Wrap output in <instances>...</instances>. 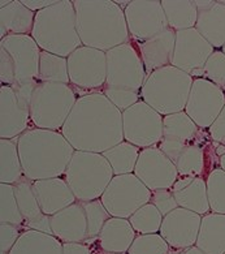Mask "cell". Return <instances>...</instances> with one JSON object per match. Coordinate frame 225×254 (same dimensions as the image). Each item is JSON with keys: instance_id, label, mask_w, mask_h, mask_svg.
Instances as JSON below:
<instances>
[{"instance_id": "1", "label": "cell", "mask_w": 225, "mask_h": 254, "mask_svg": "<svg viewBox=\"0 0 225 254\" xmlns=\"http://www.w3.org/2000/svg\"><path fill=\"white\" fill-rule=\"evenodd\" d=\"M61 134L77 151L103 154L124 141L122 112L103 91H91L77 99Z\"/></svg>"}, {"instance_id": "24", "label": "cell", "mask_w": 225, "mask_h": 254, "mask_svg": "<svg viewBox=\"0 0 225 254\" xmlns=\"http://www.w3.org/2000/svg\"><path fill=\"white\" fill-rule=\"evenodd\" d=\"M170 191L173 193L178 207L194 211L199 215H206L210 211L207 195V185L202 178L181 176L177 179Z\"/></svg>"}, {"instance_id": "22", "label": "cell", "mask_w": 225, "mask_h": 254, "mask_svg": "<svg viewBox=\"0 0 225 254\" xmlns=\"http://www.w3.org/2000/svg\"><path fill=\"white\" fill-rule=\"evenodd\" d=\"M137 46L145 65L146 74L149 76L155 70L172 65L176 46V32L168 28L145 42L137 43Z\"/></svg>"}, {"instance_id": "23", "label": "cell", "mask_w": 225, "mask_h": 254, "mask_svg": "<svg viewBox=\"0 0 225 254\" xmlns=\"http://www.w3.org/2000/svg\"><path fill=\"white\" fill-rule=\"evenodd\" d=\"M33 190L42 212L49 216L55 215L56 212L77 202L65 179L54 178L33 181Z\"/></svg>"}, {"instance_id": "34", "label": "cell", "mask_w": 225, "mask_h": 254, "mask_svg": "<svg viewBox=\"0 0 225 254\" xmlns=\"http://www.w3.org/2000/svg\"><path fill=\"white\" fill-rule=\"evenodd\" d=\"M13 187L21 215H22L25 222H29V220H33L41 216L43 212H42L41 206H39L34 190H33V181L24 176Z\"/></svg>"}, {"instance_id": "41", "label": "cell", "mask_w": 225, "mask_h": 254, "mask_svg": "<svg viewBox=\"0 0 225 254\" xmlns=\"http://www.w3.org/2000/svg\"><path fill=\"white\" fill-rule=\"evenodd\" d=\"M150 202L155 206L156 209L159 210L160 214L163 215V218L178 207L176 198H174L173 193L170 191V189L154 190L153 194H151V201Z\"/></svg>"}, {"instance_id": "33", "label": "cell", "mask_w": 225, "mask_h": 254, "mask_svg": "<svg viewBox=\"0 0 225 254\" xmlns=\"http://www.w3.org/2000/svg\"><path fill=\"white\" fill-rule=\"evenodd\" d=\"M180 176L199 178L203 175L206 167L205 149L198 142L185 147L173 162Z\"/></svg>"}, {"instance_id": "16", "label": "cell", "mask_w": 225, "mask_h": 254, "mask_svg": "<svg viewBox=\"0 0 225 254\" xmlns=\"http://www.w3.org/2000/svg\"><path fill=\"white\" fill-rule=\"evenodd\" d=\"M134 175L151 191L172 189L178 179V171L173 162L155 146L141 150Z\"/></svg>"}, {"instance_id": "9", "label": "cell", "mask_w": 225, "mask_h": 254, "mask_svg": "<svg viewBox=\"0 0 225 254\" xmlns=\"http://www.w3.org/2000/svg\"><path fill=\"white\" fill-rule=\"evenodd\" d=\"M150 190L134 174L113 176L102 195V203L113 218L129 219L135 211L151 201Z\"/></svg>"}, {"instance_id": "2", "label": "cell", "mask_w": 225, "mask_h": 254, "mask_svg": "<svg viewBox=\"0 0 225 254\" xmlns=\"http://www.w3.org/2000/svg\"><path fill=\"white\" fill-rule=\"evenodd\" d=\"M24 175L38 181L65 175L76 150L57 130L28 129L17 138Z\"/></svg>"}, {"instance_id": "31", "label": "cell", "mask_w": 225, "mask_h": 254, "mask_svg": "<svg viewBox=\"0 0 225 254\" xmlns=\"http://www.w3.org/2000/svg\"><path fill=\"white\" fill-rule=\"evenodd\" d=\"M139 153H141L139 147L134 146L126 141H122L116 146L107 150L106 153H103V155L108 160V163L111 164L114 176H120V175H128L134 172Z\"/></svg>"}, {"instance_id": "45", "label": "cell", "mask_w": 225, "mask_h": 254, "mask_svg": "<svg viewBox=\"0 0 225 254\" xmlns=\"http://www.w3.org/2000/svg\"><path fill=\"white\" fill-rule=\"evenodd\" d=\"M25 227H26V230L38 231V232L52 235L51 216L46 215V214H42L41 216H38V218H35L33 220L25 222Z\"/></svg>"}, {"instance_id": "36", "label": "cell", "mask_w": 225, "mask_h": 254, "mask_svg": "<svg viewBox=\"0 0 225 254\" xmlns=\"http://www.w3.org/2000/svg\"><path fill=\"white\" fill-rule=\"evenodd\" d=\"M0 222L17 227L25 226L14 194V187L10 184H0Z\"/></svg>"}, {"instance_id": "42", "label": "cell", "mask_w": 225, "mask_h": 254, "mask_svg": "<svg viewBox=\"0 0 225 254\" xmlns=\"http://www.w3.org/2000/svg\"><path fill=\"white\" fill-rule=\"evenodd\" d=\"M21 235H22L21 227L9 224V223H1L0 224V251L1 253H9Z\"/></svg>"}, {"instance_id": "25", "label": "cell", "mask_w": 225, "mask_h": 254, "mask_svg": "<svg viewBox=\"0 0 225 254\" xmlns=\"http://www.w3.org/2000/svg\"><path fill=\"white\" fill-rule=\"evenodd\" d=\"M135 231L128 219L111 216L102 228L98 243L101 251L106 254H125L132 247Z\"/></svg>"}, {"instance_id": "20", "label": "cell", "mask_w": 225, "mask_h": 254, "mask_svg": "<svg viewBox=\"0 0 225 254\" xmlns=\"http://www.w3.org/2000/svg\"><path fill=\"white\" fill-rule=\"evenodd\" d=\"M52 235L64 243H86L89 222L83 202L77 201L51 216Z\"/></svg>"}, {"instance_id": "30", "label": "cell", "mask_w": 225, "mask_h": 254, "mask_svg": "<svg viewBox=\"0 0 225 254\" xmlns=\"http://www.w3.org/2000/svg\"><path fill=\"white\" fill-rule=\"evenodd\" d=\"M24 171L18 155L17 139H1L0 141V183L1 184H17L24 178Z\"/></svg>"}, {"instance_id": "47", "label": "cell", "mask_w": 225, "mask_h": 254, "mask_svg": "<svg viewBox=\"0 0 225 254\" xmlns=\"http://www.w3.org/2000/svg\"><path fill=\"white\" fill-rule=\"evenodd\" d=\"M21 3L24 4L26 8H29L30 11L39 12L56 4L57 0H21Z\"/></svg>"}, {"instance_id": "52", "label": "cell", "mask_w": 225, "mask_h": 254, "mask_svg": "<svg viewBox=\"0 0 225 254\" xmlns=\"http://www.w3.org/2000/svg\"><path fill=\"white\" fill-rule=\"evenodd\" d=\"M1 254H8V253H1Z\"/></svg>"}, {"instance_id": "21", "label": "cell", "mask_w": 225, "mask_h": 254, "mask_svg": "<svg viewBox=\"0 0 225 254\" xmlns=\"http://www.w3.org/2000/svg\"><path fill=\"white\" fill-rule=\"evenodd\" d=\"M198 9L195 29L214 49L225 45V5L220 1L194 0Z\"/></svg>"}, {"instance_id": "13", "label": "cell", "mask_w": 225, "mask_h": 254, "mask_svg": "<svg viewBox=\"0 0 225 254\" xmlns=\"http://www.w3.org/2000/svg\"><path fill=\"white\" fill-rule=\"evenodd\" d=\"M214 54V47L206 41L197 29H186L176 32L172 65L184 70L194 78H203V69Z\"/></svg>"}, {"instance_id": "49", "label": "cell", "mask_w": 225, "mask_h": 254, "mask_svg": "<svg viewBox=\"0 0 225 254\" xmlns=\"http://www.w3.org/2000/svg\"><path fill=\"white\" fill-rule=\"evenodd\" d=\"M184 251L185 249H173V248H170L168 254H182L184 253Z\"/></svg>"}, {"instance_id": "5", "label": "cell", "mask_w": 225, "mask_h": 254, "mask_svg": "<svg viewBox=\"0 0 225 254\" xmlns=\"http://www.w3.org/2000/svg\"><path fill=\"white\" fill-rule=\"evenodd\" d=\"M31 37L42 51L68 59L70 54L82 46L73 1L61 0L37 12Z\"/></svg>"}, {"instance_id": "28", "label": "cell", "mask_w": 225, "mask_h": 254, "mask_svg": "<svg viewBox=\"0 0 225 254\" xmlns=\"http://www.w3.org/2000/svg\"><path fill=\"white\" fill-rule=\"evenodd\" d=\"M8 254H62V243L54 235L26 230Z\"/></svg>"}, {"instance_id": "11", "label": "cell", "mask_w": 225, "mask_h": 254, "mask_svg": "<svg viewBox=\"0 0 225 254\" xmlns=\"http://www.w3.org/2000/svg\"><path fill=\"white\" fill-rule=\"evenodd\" d=\"M70 84L83 90L97 91L107 80V56L104 51L81 46L68 56Z\"/></svg>"}, {"instance_id": "39", "label": "cell", "mask_w": 225, "mask_h": 254, "mask_svg": "<svg viewBox=\"0 0 225 254\" xmlns=\"http://www.w3.org/2000/svg\"><path fill=\"white\" fill-rule=\"evenodd\" d=\"M83 206L86 210L87 222H89V239L86 241L89 243V241H93L94 239H98L102 228L104 227L106 222L111 218V215L108 214L101 199L83 202Z\"/></svg>"}, {"instance_id": "8", "label": "cell", "mask_w": 225, "mask_h": 254, "mask_svg": "<svg viewBox=\"0 0 225 254\" xmlns=\"http://www.w3.org/2000/svg\"><path fill=\"white\" fill-rule=\"evenodd\" d=\"M77 99L78 98L70 85L39 81L31 98V123L39 129H61Z\"/></svg>"}, {"instance_id": "4", "label": "cell", "mask_w": 225, "mask_h": 254, "mask_svg": "<svg viewBox=\"0 0 225 254\" xmlns=\"http://www.w3.org/2000/svg\"><path fill=\"white\" fill-rule=\"evenodd\" d=\"M106 56L107 80L103 93L122 112L139 102L147 78L145 65L138 47L130 41L107 51Z\"/></svg>"}, {"instance_id": "18", "label": "cell", "mask_w": 225, "mask_h": 254, "mask_svg": "<svg viewBox=\"0 0 225 254\" xmlns=\"http://www.w3.org/2000/svg\"><path fill=\"white\" fill-rule=\"evenodd\" d=\"M198 133L199 127L185 111L164 116L163 137L159 143V149L174 162L185 147L197 142Z\"/></svg>"}, {"instance_id": "10", "label": "cell", "mask_w": 225, "mask_h": 254, "mask_svg": "<svg viewBox=\"0 0 225 254\" xmlns=\"http://www.w3.org/2000/svg\"><path fill=\"white\" fill-rule=\"evenodd\" d=\"M163 119L143 101L122 111L124 139L139 149L159 145L163 137Z\"/></svg>"}, {"instance_id": "43", "label": "cell", "mask_w": 225, "mask_h": 254, "mask_svg": "<svg viewBox=\"0 0 225 254\" xmlns=\"http://www.w3.org/2000/svg\"><path fill=\"white\" fill-rule=\"evenodd\" d=\"M0 80L5 86H12L14 84L13 63L9 54L3 47H0Z\"/></svg>"}, {"instance_id": "27", "label": "cell", "mask_w": 225, "mask_h": 254, "mask_svg": "<svg viewBox=\"0 0 225 254\" xmlns=\"http://www.w3.org/2000/svg\"><path fill=\"white\" fill-rule=\"evenodd\" d=\"M195 247L207 254L225 253V214L212 212L202 216Z\"/></svg>"}, {"instance_id": "44", "label": "cell", "mask_w": 225, "mask_h": 254, "mask_svg": "<svg viewBox=\"0 0 225 254\" xmlns=\"http://www.w3.org/2000/svg\"><path fill=\"white\" fill-rule=\"evenodd\" d=\"M208 129H210V136L214 139V142L225 146V106L215 123Z\"/></svg>"}, {"instance_id": "46", "label": "cell", "mask_w": 225, "mask_h": 254, "mask_svg": "<svg viewBox=\"0 0 225 254\" xmlns=\"http://www.w3.org/2000/svg\"><path fill=\"white\" fill-rule=\"evenodd\" d=\"M62 254H93L89 245L83 243H64Z\"/></svg>"}, {"instance_id": "35", "label": "cell", "mask_w": 225, "mask_h": 254, "mask_svg": "<svg viewBox=\"0 0 225 254\" xmlns=\"http://www.w3.org/2000/svg\"><path fill=\"white\" fill-rule=\"evenodd\" d=\"M129 222H130L135 232L139 233V235L158 233L160 231V227H162L163 215L150 202L147 205L142 206L138 211H135L129 218Z\"/></svg>"}, {"instance_id": "40", "label": "cell", "mask_w": 225, "mask_h": 254, "mask_svg": "<svg viewBox=\"0 0 225 254\" xmlns=\"http://www.w3.org/2000/svg\"><path fill=\"white\" fill-rule=\"evenodd\" d=\"M203 78H207L215 85L225 87V54L223 51H214L203 69Z\"/></svg>"}, {"instance_id": "3", "label": "cell", "mask_w": 225, "mask_h": 254, "mask_svg": "<svg viewBox=\"0 0 225 254\" xmlns=\"http://www.w3.org/2000/svg\"><path fill=\"white\" fill-rule=\"evenodd\" d=\"M77 30L82 46L107 53L129 42L122 8L111 0H74Z\"/></svg>"}, {"instance_id": "53", "label": "cell", "mask_w": 225, "mask_h": 254, "mask_svg": "<svg viewBox=\"0 0 225 254\" xmlns=\"http://www.w3.org/2000/svg\"><path fill=\"white\" fill-rule=\"evenodd\" d=\"M224 254H225V253H224Z\"/></svg>"}, {"instance_id": "48", "label": "cell", "mask_w": 225, "mask_h": 254, "mask_svg": "<svg viewBox=\"0 0 225 254\" xmlns=\"http://www.w3.org/2000/svg\"><path fill=\"white\" fill-rule=\"evenodd\" d=\"M182 254H207V253H205V252L201 251L199 248H197L194 245V247L187 248V249H185L184 253H182Z\"/></svg>"}, {"instance_id": "26", "label": "cell", "mask_w": 225, "mask_h": 254, "mask_svg": "<svg viewBox=\"0 0 225 254\" xmlns=\"http://www.w3.org/2000/svg\"><path fill=\"white\" fill-rule=\"evenodd\" d=\"M35 13L21 0H13L5 8H0V38L8 35H29L33 32Z\"/></svg>"}, {"instance_id": "6", "label": "cell", "mask_w": 225, "mask_h": 254, "mask_svg": "<svg viewBox=\"0 0 225 254\" xmlns=\"http://www.w3.org/2000/svg\"><path fill=\"white\" fill-rule=\"evenodd\" d=\"M194 78L173 65L164 66L147 76L141 98L162 116L185 111Z\"/></svg>"}, {"instance_id": "12", "label": "cell", "mask_w": 225, "mask_h": 254, "mask_svg": "<svg viewBox=\"0 0 225 254\" xmlns=\"http://www.w3.org/2000/svg\"><path fill=\"white\" fill-rule=\"evenodd\" d=\"M225 106L223 89L207 78H194L185 112L201 129L215 123Z\"/></svg>"}, {"instance_id": "37", "label": "cell", "mask_w": 225, "mask_h": 254, "mask_svg": "<svg viewBox=\"0 0 225 254\" xmlns=\"http://www.w3.org/2000/svg\"><path fill=\"white\" fill-rule=\"evenodd\" d=\"M210 209L212 212L225 214V171L216 168L206 179Z\"/></svg>"}, {"instance_id": "38", "label": "cell", "mask_w": 225, "mask_h": 254, "mask_svg": "<svg viewBox=\"0 0 225 254\" xmlns=\"http://www.w3.org/2000/svg\"><path fill=\"white\" fill-rule=\"evenodd\" d=\"M169 249L160 233H147L135 237L128 254H168Z\"/></svg>"}, {"instance_id": "17", "label": "cell", "mask_w": 225, "mask_h": 254, "mask_svg": "<svg viewBox=\"0 0 225 254\" xmlns=\"http://www.w3.org/2000/svg\"><path fill=\"white\" fill-rule=\"evenodd\" d=\"M202 215L190 210L177 207L164 216L160 235L173 249H187L197 244Z\"/></svg>"}, {"instance_id": "32", "label": "cell", "mask_w": 225, "mask_h": 254, "mask_svg": "<svg viewBox=\"0 0 225 254\" xmlns=\"http://www.w3.org/2000/svg\"><path fill=\"white\" fill-rule=\"evenodd\" d=\"M39 81L52 84H70L68 72V59L54 55L47 51L41 53L39 62Z\"/></svg>"}, {"instance_id": "50", "label": "cell", "mask_w": 225, "mask_h": 254, "mask_svg": "<svg viewBox=\"0 0 225 254\" xmlns=\"http://www.w3.org/2000/svg\"><path fill=\"white\" fill-rule=\"evenodd\" d=\"M220 168H222L223 171H225V154L223 157H220Z\"/></svg>"}, {"instance_id": "51", "label": "cell", "mask_w": 225, "mask_h": 254, "mask_svg": "<svg viewBox=\"0 0 225 254\" xmlns=\"http://www.w3.org/2000/svg\"><path fill=\"white\" fill-rule=\"evenodd\" d=\"M223 53L225 54V45H224V47H223Z\"/></svg>"}, {"instance_id": "15", "label": "cell", "mask_w": 225, "mask_h": 254, "mask_svg": "<svg viewBox=\"0 0 225 254\" xmlns=\"http://www.w3.org/2000/svg\"><path fill=\"white\" fill-rule=\"evenodd\" d=\"M0 47L9 54L13 63V85L39 81L42 50L31 35H8L0 41Z\"/></svg>"}, {"instance_id": "14", "label": "cell", "mask_w": 225, "mask_h": 254, "mask_svg": "<svg viewBox=\"0 0 225 254\" xmlns=\"http://www.w3.org/2000/svg\"><path fill=\"white\" fill-rule=\"evenodd\" d=\"M124 13L129 34L138 43L169 28L159 0H133L125 8Z\"/></svg>"}, {"instance_id": "29", "label": "cell", "mask_w": 225, "mask_h": 254, "mask_svg": "<svg viewBox=\"0 0 225 254\" xmlns=\"http://www.w3.org/2000/svg\"><path fill=\"white\" fill-rule=\"evenodd\" d=\"M162 7L166 13L167 22L174 32L195 28L198 9L189 0H162Z\"/></svg>"}, {"instance_id": "7", "label": "cell", "mask_w": 225, "mask_h": 254, "mask_svg": "<svg viewBox=\"0 0 225 254\" xmlns=\"http://www.w3.org/2000/svg\"><path fill=\"white\" fill-rule=\"evenodd\" d=\"M113 176L103 154L76 150L65 172V181L77 201L89 202L102 198Z\"/></svg>"}, {"instance_id": "19", "label": "cell", "mask_w": 225, "mask_h": 254, "mask_svg": "<svg viewBox=\"0 0 225 254\" xmlns=\"http://www.w3.org/2000/svg\"><path fill=\"white\" fill-rule=\"evenodd\" d=\"M30 120V106L21 101L12 86L0 87V137L13 139L26 132Z\"/></svg>"}]
</instances>
